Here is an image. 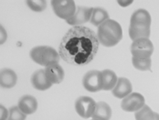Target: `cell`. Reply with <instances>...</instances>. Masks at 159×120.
I'll return each instance as SVG.
<instances>
[{"instance_id":"6da1fadb","label":"cell","mask_w":159,"mask_h":120,"mask_svg":"<svg viewBox=\"0 0 159 120\" xmlns=\"http://www.w3.org/2000/svg\"><path fill=\"white\" fill-rule=\"evenodd\" d=\"M98 40L89 30L76 26L62 38L59 54L67 62L83 63L97 51Z\"/></svg>"},{"instance_id":"7a4b0ae2","label":"cell","mask_w":159,"mask_h":120,"mask_svg":"<svg viewBox=\"0 0 159 120\" xmlns=\"http://www.w3.org/2000/svg\"><path fill=\"white\" fill-rule=\"evenodd\" d=\"M151 17L149 12L143 9L137 10L130 18L129 34L133 42L139 38H149L151 35Z\"/></svg>"},{"instance_id":"3957f363","label":"cell","mask_w":159,"mask_h":120,"mask_svg":"<svg viewBox=\"0 0 159 120\" xmlns=\"http://www.w3.org/2000/svg\"><path fill=\"white\" fill-rule=\"evenodd\" d=\"M98 39L103 46H115L123 39L122 27L114 20H107L98 28Z\"/></svg>"},{"instance_id":"277c9868","label":"cell","mask_w":159,"mask_h":120,"mask_svg":"<svg viewBox=\"0 0 159 120\" xmlns=\"http://www.w3.org/2000/svg\"><path fill=\"white\" fill-rule=\"evenodd\" d=\"M130 51L134 58L148 59L154 52V45L149 38H139L133 42Z\"/></svg>"},{"instance_id":"5b68a950","label":"cell","mask_w":159,"mask_h":120,"mask_svg":"<svg viewBox=\"0 0 159 120\" xmlns=\"http://www.w3.org/2000/svg\"><path fill=\"white\" fill-rule=\"evenodd\" d=\"M51 5L56 16L66 21L76 13V4L73 0H52Z\"/></svg>"},{"instance_id":"8992f818","label":"cell","mask_w":159,"mask_h":120,"mask_svg":"<svg viewBox=\"0 0 159 120\" xmlns=\"http://www.w3.org/2000/svg\"><path fill=\"white\" fill-rule=\"evenodd\" d=\"M83 86L90 92H98L103 90V76L98 70H91L83 78Z\"/></svg>"},{"instance_id":"52a82bcc","label":"cell","mask_w":159,"mask_h":120,"mask_svg":"<svg viewBox=\"0 0 159 120\" xmlns=\"http://www.w3.org/2000/svg\"><path fill=\"white\" fill-rule=\"evenodd\" d=\"M95 102L93 98L88 96L80 97L75 102V109L78 115L84 118L92 117L96 109Z\"/></svg>"},{"instance_id":"ba28073f","label":"cell","mask_w":159,"mask_h":120,"mask_svg":"<svg viewBox=\"0 0 159 120\" xmlns=\"http://www.w3.org/2000/svg\"><path fill=\"white\" fill-rule=\"evenodd\" d=\"M145 104V99L140 93H131L122 101L121 108L125 112H136L143 108Z\"/></svg>"},{"instance_id":"9c48e42d","label":"cell","mask_w":159,"mask_h":120,"mask_svg":"<svg viewBox=\"0 0 159 120\" xmlns=\"http://www.w3.org/2000/svg\"><path fill=\"white\" fill-rule=\"evenodd\" d=\"M93 10L94 8L92 7H78L76 8L75 14L70 19L66 20V23L70 25L74 26V27L86 24L91 20Z\"/></svg>"},{"instance_id":"30bf717a","label":"cell","mask_w":159,"mask_h":120,"mask_svg":"<svg viewBox=\"0 0 159 120\" xmlns=\"http://www.w3.org/2000/svg\"><path fill=\"white\" fill-rule=\"evenodd\" d=\"M132 90L133 87L130 81L125 77H120L118 79L117 83L111 92L116 98L123 99L132 93Z\"/></svg>"},{"instance_id":"8fae6325","label":"cell","mask_w":159,"mask_h":120,"mask_svg":"<svg viewBox=\"0 0 159 120\" xmlns=\"http://www.w3.org/2000/svg\"><path fill=\"white\" fill-rule=\"evenodd\" d=\"M31 83L38 91H46L52 86V83L47 78L45 69H38L34 73L31 77Z\"/></svg>"},{"instance_id":"7c38bea8","label":"cell","mask_w":159,"mask_h":120,"mask_svg":"<svg viewBox=\"0 0 159 120\" xmlns=\"http://www.w3.org/2000/svg\"><path fill=\"white\" fill-rule=\"evenodd\" d=\"M47 78L52 84H59L62 83L65 77L63 69L59 64H54L47 66L45 69Z\"/></svg>"},{"instance_id":"4fadbf2b","label":"cell","mask_w":159,"mask_h":120,"mask_svg":"<svg viewBox=\"0 0 159 120\" xmlns=\"http://www.w3.org/2000/svg\"><path fill=\"white\" fill-rule=\"evenodd\" d=\"M18 107L26 115L34 113L38 109V101L31 95H24L18 101Z\"/></svg>"},{"instance_id":"5bb4252c","label":"cell","mask_w":159,"mask_h":120,"mask_svg":"<svg viewBox=\"0 0 159 120\" xmlns=\"http://www.w3.org/2000/svg\"><path fill=\"white\" fill-rule=\"evenodd\" d=\"M17 82L16 73L11 69H2L0 72V85L2 88L10 89L13 87Z\"/></svg>"},{"instance_id":"9a60e30c","label":"cell","mask_w":159,"mask_h":120,"mask_svg":"<svg viewBox=\"0 0 159 120\" xmlns=\"http://www.w3.org/2000/svg\"><path fill=\"white\" fill-rule=\"evenodd\" d=\"M59 59H60V56L59 52L55 48L46 46L42 54L41 66L47 67L52 65L59 64Z\"/></svg>"},{"instance_id":"2e32d148","label":"cell","mask_w":159,"mask_h":120,"mask_svg":"<svg viewBox=\"0 0 159 120\" xmlns=\"http://www.w3.org/2000/svg\"><path fill=\"white\" fill-rule=\"evenodd\" d=\"M111 117V109L105 101H99L92 115L93 120H110Z\"/></svg>"},{"instance_id":"e0dca14e","label":"cell","mask_w":159,"mask_h":120,"mask_svg":"<svg viewBox=\"0 0 159 120\" xmlns=\"http://www.w3.org/2000/svg\"><path fill=\"white\" fill-rule=\"evenodd\" d=\"M102 73L103 76V90L112 91L118 82L117 75L111 69H105Z\"/></svg>"},{"instance_id":"ac0fdd59","label":"cell","mask_w":159,"mask_h":120,"mask_svg":"<svg viewBox=\"0 0 159 120\" xmlns=\"http://www.w3.org/2000/svg\"><path fill=\"white\" fill-rule=\"evenodd\" d=\"M108 19H109V16L106 10L100 7H97L93 10L90 22L95 27H99L101 24H103Z\"/></svg>"},{"instance_id":"d6986e66","label":"cell","mask_w":159,"mask_h":120,"mask_svg":"<svg viewBox=\"0 0 159 120\" xmlns=\"http://www.w3.org/2000/svg\"><path fill=\"white\" fill-rule=\"evenodd\" d=\"M136 120H155L156 112L151 110V108L144 104L143 108L135 112Z\"/></svg>"},{"instance_id":"ffe728a7","label":"cell","mask_w":159,"mask_h":120,"mask_svg":"<svg viewBox=\"0 0 159 120\" xmlns=\"http://www.w3.org/2000/svg\"><path fill=\"white\" fill-rule=\"evenodd\" d=\"M132 63L133 66L135 67V69H138L140 71H148L151 70V59H139L136 58H132Z\"/></svg>"},{"instance_id":"44dd1931","label":"cell","mask_w":159,"mask_h":120,"mask_svg":"<svg viewBox=\"0 0 159 120\" xmlns=\"http://www.w3.org/2000/svg\"><path fill=\"white\" fill-rule=\"evenodd\" d=\"M27 115L24 114L18 106H13L9 109L8 120H25Z\"/></svg>"},{"instance_id":"7402d4cb","label":"cell","mask_w":159,"mask_h":120,"mask_svg":"<svg viewBox=\"0 0 159 120\" xmlns=\"http://www.w3.org/2000/svg\"><path fill=\"white\" fill-rule=\"evenodd\" d=\"M45 48H46L45 45H41V46H37L35 48H32L30 52V56L34 62L41 65L42 54H43V51L45 49Z\"/></svg>"},{"instance_id":"603a6c76","label":"cell","mask_w":159,"mask_h":120,"mask_svg":"<svg viewBox=\"0 0 159 120\" xmlns=\"http://www.w3.org/2000/svg\"><path fill=\"white\" fill-rule=\"evenodd\" d=\"M27 7L34 12H42L46 9L47 2L45 0H38V1H27Z\"/></svg>"},{"instance_id":"cb8c5ba5","label":"cell","mask_w":159,"mask_h":120,"mask_svg":"<svg viewBox=\"0 0 159 120\" xmlns=\"http://www.w3.org/2000/svg\"><path fill=\"white\" fill-rule=\"evenodd\" d=\"M9 111L3 105H0V120H8Z\"/></svg>"},{"instance_id":"d4e9b609","label":"cell","mask_w":159,"mask_h":120,"mask_svg":"<svg viewBox=\"0 0 159 120\" xmlns=\"http://www.w3.org/2000/svg\"><path fill=\"white\" fill-rule=\"evenodd\" d=\"M7 39V33L5 28L2 25L0 26V44L2 45L6 42Z\"/></svg>"},{"instance_id":"484cf974","label":"cell","mask_w":159,"mask_h":120,"mask_svg":"<svg viewBox=\"0 0 159 120\" xmlns=\"http://www.w3.org/2000/svg\"><path fill=\"white\" fill-rule=\"evenodd\" d=\"M133 2H134L133 0H125V1H120V0H119V1H117L118 4L122 7H129V5H131L133 3Z\"/></svg>"},{"instance_id":"4316f807","label":"cell","mask_w":159,"mask_h":120,"mask_svg":"<svg viewBox=\"0 0 159 120\" xmlns=\"http://www.w3.org/2000/svg\"><path fill=\"white\" fill-rule=\"evenodd\" d=\"M155 120H159V114L158 113H156V118Z\"/></svg>"},{"instance_id":"83f0119b","label":"cell","mask_w":159,"mask_h":120,"mask_svg":"<svg viewBox=\"0 0 159 120\" xmlns=\"http://www.w3.org/2000/svg\"><path fill=\"white\" fill-rule=\"evenodd\" d=\"M92 120H93V119H92Z\"/></svg>"}]
</instances>
